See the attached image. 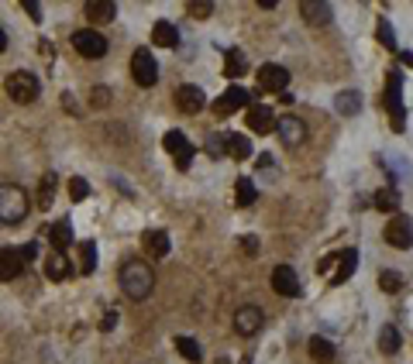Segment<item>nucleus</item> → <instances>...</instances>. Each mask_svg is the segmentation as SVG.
Instances as JSON below:
<instances>
[{"mask_svg":"<svg viewBox=\"0 0 413 364\" xmlns=\"http://www.w3.org/2000/svg\"><path fill=\"white\" fill-rule=\"evenodd\" d=\"M275 131H279V137H282L286 148H300V145L307 141V124H303L300 117H282V120H275Z\"/></svg>","mask_w":413,"mask_h":364,"instance_id":"obj_11","label":"nucleus"},{"mask_svg":"<svg viewBox=\"0 0 413 364\" xmlns=\"http://www.w3.org/2000/svg\"><path fill=\"white\" fill-rule=\"evenodd\" d=\"M73 48L83 58H103L107 56V38L100 35L97 28H79L76 35H73Z\"/></svg>","mask_w":413,"mask_h":364,"instance_id":"obj_5","label":"nucleus"},{"mask_svg":"<svg viewBox=\"0 0 413 364\" xmlns=\"http://www.w3.org/2000/svg\"><path fill=\"white\" fill-rule=\"evenodd\" d=\"M69 196H73L76 203H79V199H86V196H90V186H86V179H79V175H76V179H69Z\"/></svg>","mask_w":413,"mask_h":364,"instance_id":"obj_37","label":"nucleus"},{"mask_svg":"<svg viewBox=\"0 0 413 364\" xmlns=\"http://www.w3.org/2000/svg\"><path fill=\"white\" fill-rule=\"evenodd\" d=\"M173 100H176V107L183 110V114H200L203 103H207V96H203L200 86H179Z\"/></svg>","mask_w":413,"mask_h":364,"instance_id":"obj_13","label":"nucleus"},{"mask_svg":"<svg viewBox=\"0 0 413 364\" xmlns=\"http://www.w3.org/2000/svg\"><path fill=\"white\" fill-rule=\"evenodd\" d=\"M228 155L238 158V162L252 158V141H248L245 135H228Z\"/></svg>","mask_w":413,"mask_h":364,"instance_id":"obj_26","label":"nucleus"},{"mask_svg":"<svg viewBox=\"0 0 413 364\" xmlns=\"http://www.w3.org/2000/svg\"><path fill=\"white\" fill-rule=\"evenodd\" d=\"M4 48H7V31L0 28V52H4Z\"/></svg>","mask_w":413,"mask_h":364,"instance_id":"obj_43","label":"nucleus"},{"mask_svg":"<svg viewBox=\"0 0 413 364\" xmlns=\"http://www.w3.org/2000/svg\"><path fill=\"white\" fill-rule=\"evenodd\" d=\"M176 350L186 358V361H193V364H200L203 361V354H200V344L193 340V337H176Z\"/></svg>","mask_w":413,"mask_h":364,"instance_id":"obj_30","label":"nucleus"},{"mask_svg":"<svg viewBox=\"0 0 413 364\" xmlns=\"http://www.w3.org/2000/svg\"><path fill=\"white\" fill-rule=\"evenodd\" d=\"M207 152L214 155V158H224V155H228V137L210 135V137H207Z\"/></svg>","mask_w":413,"mask_h":364,"instance_id":"obj_36","label":"nucleus"},{"mask_svg":"<svg viewBox=\"0 0 413 364\" xmlns=\"http://www.w3.org/2000/svg\"><path fill=\"white\" fill-rule=\"evenodd\" d=\"M28 213V192L14 182H0V224H21Z\"/></svg>","mask_w":413,"mask_h":364,"instance_id":"obj_2","label":"nucleus"},{"mask_svg":"<svg viewBox=\"0 0 413 364\" xmlns=\"http://www.w3.org/2000/svg\"><path fill=\"white\" fill-rule=\"evenodd\" d=\"M131 76H135L138 86H155L158 83V62L148 48H138L131 56Z\"/></svg>","mask_w":413,"mask_h":364,"instance_id":"obj_6","label":"nucleus"},{"mask_svg":"<svg viewBox=\"0 0 413 364\" xmlns=\"http://www.w3.org/2000/svg\"><path fill=\"white\" fill-rule=\"evenodd\" d=\"M248 128H252L255 135H269V131H275L272 110L262 107V103H252V107H248Z\"/></svg>","mask_w":413,"mask_h":364,"instance_id":"obj_16","label":"nucleus"},{"mask_svg":"<svg viewBox=\"0 0 413 364\" xmlns=\"http://www.w3.org/2000/svg\"><path fill=\"white\" fill-rule=\"evenodd\" d=\"M241 248H245V254H255V251H258L255 237H252V234H245V237H241Z\"/></svg>","mask_w":413,"mask_h":364,"instance_id":"obj_40","label":"nucleus"},{"mask_svg":"<svg viewBox=\"0 0 413 364\" xmlns=\"http://www.w3.org/2000/svg\"><path fill=\"white\" fill-rule=\"evenodd\" d=\"M52 196H56V175L49 172L45 179H41V186H39V207H41V210H49V207H52Z\"/></svg>","mask_w":413,"mask_h":364,"instance_id":"obj_33","label":"nucleus"},{"mask_svg":"<svg viewBox=\"0 0 413 364\" xmlns=\"http://www.w3.org/2000/svg\"><path fill=\"white\" fill-rule=\"evenodd\" d=\"M93 107H107V90H103V86L93 90Z\"/></svg>","mask_w":413,"mask_h":364,"instance_id":"obj_42","label":"nucleus"},{"mask_svg":"<svg viewBox=\"0 0 413 364\" xmlns=\"http://www.w3.org/2000/svg\"><path fill=\"white\" fill-rule=\"evenodd\" d=\"M21 251V258H24V261H35V258H39V244H35V241H31V244H24V248H18Z\"/></svg>","mask_w":413,"mask_h":364,"instance_id":"obj_39","label":"nucleus"},{"mask_svg":"<svg viewBox=\"0 0 413 364\" xmlns=\"http://www.w3.org/2000/svg\"><path fill=\"white\" fill-rule=\"evenodd\" d=\"M93 269H97V244L83 241V244H79V271H83V275H90Z\"/></svg>","mask_w":413,"mask_h":364,"instance_id":"obj_28","label":"nucleus"},{"mask_svg":"<svg viewBox=\"0 0 413 364\" xmlns=\"http://www.w3.org/2000/svg\"><path fill=\"white\" fill-rule=\"evenodd\" d=\"M235 189H238V207H252V203L258 199V189H255L252 179H238Z\"/></svg>","mask_w":413,"mask_h":364,"instance_id":"obj_29","label":"nucleus"},{"mask_svg":"<svg viewBox=\"0 0 413 364\" xmlns=\"http://www.w3.org/2000/svg\"><path fill=\"white\" fill-rule=\"evenodd\" d=\"M24 11H28V14H31L35 21H41V7L35 4V0H24Z\"/></svg>","mask_w":413,"mask_h":364,"instance_id":"obj_41","label":"nucleus"},{"mask_svg":"<svg viewBox=\"0 0 413 364\" xmlns=\"http://www.w3.org/2000/svg\"><path fill=\"white\" fill-rule=\"evenodd\" d=\"M248 90H241V86H228L224 93H220V100L214 103V110L220 117H228V114H235V110H241V107H248Z\"/></svg>","mask_w":413,"mask_h":364,"instance_id":"obj_12","label":"nucleus"},{"mask_svg":"<svg viewBox=\"0 0 413 364\" xmlns=\"http://www.w3.org/2000/svg\"><path fill=\"white\" fill-rule=\"evenodd\" d=\"M162 145H165V152L173 155L176 169H190V162H193V145L186 141V135H179V131H169V135L162 137Z\"/></svg>","mask_w":413,"mask_h":364,"instance_id":"obj_9","label":"nucleus"},{"mask_svg":"<svg viewBox=\"0 0 413 364\" xmlns=\"http://www.w3.org/2000/svg\"><path fill=\"white\" fill-rule=\"evenodd\" d=\"M399 58H403L407 66H413V52H403V56H399Z\"/></svg>","mask_w":413,"mask_h":364,"instance_id":"obj_44","label":"nucleus"},{"mask_svg":"<svg viewBox=\"0 0 413 364\" xmlns=\"http://www.w3.org/2000/svg\"><path fill=\"white\" fill-rule=\"evenodd\" d=\"M386 244H389V248H399V251L413 248V224L403 217V213L386 224Z\"/></svg>","mask_w":413,"mask_h":364,"instance_id":"obj_8","label":"nucleus"},{"mask_svg":"<svg viewBox=\"0 0 413 364\" xmlns=\"http://www.w3.org/2000/svg\"><path fill=\"white\" fill-rule=\"evenodd\" d=\"M379 347H382V354H396V350H399V330H396V326H382Z\"/></svg>","mask_w":413,"mask_h":364,"instance_id":"obj_32","label":"nucleus"},{"mask_svg":"<svg viewBox=\"0 0 413 364\" xmlns=\"http://www.w3.org/2000/svg\"><path fill=\"white\" fill-rule=\"evenodd\" d=\"M310 358H314L317 364H331L335 361V344L324 340V337H314V340H310Z\"/></svg>","mask_w":413,"mask_h":364,"instance_id":"obj_25","label":"nucleus"},{"mask_svg":"<svg viewBox=\"0 0 413 364\" xmlns=\"http://www.w3.org/2000/svg\"><path fill=\"white\" fill-rule=\"evenodd\" d=\"M4 90H7V96H11L14 103H31V100H39L41 83H39V76H35V73H24V69H18V73H11V76H7Z\"/></svg>","mask_w":413,"mask_h":364,"instance_id":"obj_3","label":"nucleus"},{"mask_svg":"<svg viewBox=\"0 0 413 364\" xmlns=\"http://www.w3.org/2000/svg\"><path fill=\"white\" fill-rule=\"evenodd\" d=\"M186 11H190V18H210L214 4H210V0H190V4H186Z\"/></svg>","mask_w":413,"mask_h":364,"instance_id":"obj_35","label":"nucleus"},{"mask_svg":"<svg viewBox=\"0 0 413 364\" xmlns=\"http://www.w3.org/2000/svg\"><path fill=\"white\" fill-rule=\"evenodd\" d=\"M262 323H265V313L258 306H241L235 313V333H241V337H255Z\"/></svg>","mask_w":413,"mask_h":364,"instance_id":"obj_10","label":"nucleus"},{"mask_svg":"<svg viewBox=\"0 0 413 364\" xmlns=\"http://www.w3.org/2000/svg\"><path fill=\"white\" fill-rule=\"evenodd\" d=\"M41 269H45V275H49L52 282H62V279H69V275H73L69 261H66V254H59V251H52V254L41 261Z\"/></svg>","mask_w":413,"mask_h":364,"instance_id":"obj_19","label":"nucleus"},{"mask_svg":"<svg viewBox=\"0 0 413 364\" xmlns=\"http://www.w3.org/2000/svg\"><path fill=\"white\" fill-rule=\"evenodd\" d=\"M355 261H358V251L348 248V251H341L337 254V271L331 275V286H341V282H348L355 275Z\"/></svg>","mask_w":413,"mask_h":364,"instance_id":"obj_20","label":"nucleus"},{"mask_svg":"<svg viewBox=\"0 0 413 364\" xmlns=\"http://www.w3.org/2000/svg\"><path fill=\"white\" fill-rule=\"evenodd\" d=\"M386 110H389V120H393V131H403L407 114H403V76H399V69H393L386 76Z\"/></svg>","mask_w":413,"mask_h":364,"instance_id":"obj_4","label":"nucleus"},{"mask_svg":"<svg viewBox=\"0 0 413 364\" xmlns=\"http://www.w3.org/2000/svg\"><path fill=\"white\" fill-rule=\"evenodd\" d=\"M362 110V93H355V90H348V93L337 96V114H358Z\"/></svg>","mask_w":413,"mask_h":364,"instance_id":"obj_31","label":"nucleus"},{"mask_svg":"<svg viewBox=\"0 0 413 364\" xmlns=\"http://www.w3.org/2000/svg\"><path fill=\"white\" fill-rule=\"evenodd\" d=\"M152 41L162 45V48H176L179 45V31L173 21H155V28H152Z\"/></svg>","mask_w":413,"mask_h":364,"instance_id":"obj_22","label":"nucleus"},{"mask_svg":"<svg viewBox=\"0 0 413 364\" xmlns=\"http://www.w3.org/2000/svg\"><path fill=\"white\" fill-rule=\"evenodd\" d=\"M245 73H248V58H245V52H228V56H224V76L241 79Z\"/></svg>","mask_w":413,"mask_h":364,"instance_id":"obj_24","label":"nucleus"},{"mask_svg":"<svg viewBox=\"0 0 413 364\" xmlns=\"http://www.w3.org/2000/svg\"><path fill=\"white\" fill-rule=\"evenodd\" d=\"M141 248L148 251L152 258H165V254H169V234H165V230H145Z\"/></svg>","mask_w":413,"mask_h":364,"instance_id":"obj_18","label":"nucleus"},{"mask_svg":"<svg viewBox=\"0 0 413 364\" xmlns=\"http://www.w3.org/2000/svg\"><path fill=\"white\" fill-rule=\"evenodd\" d=\"M21 269H24V258H21L18 248H0V282H11L18 279Z\"/></svg>","mask_w":413,"mask_h":364,"instance_id":"obj_15","label":"nucleus"},{"mask_svg":"<svg viewBox=\"0 0 413 364\" xmlns=\"http://www.w3.org/2000/svg\"><path fill=\"white\" fill-rule=\"evenodd\" d=\"M379 286H382V292H389V296H396V292L403 288V279H399L396 271H382V275H379Z\"/></svg>","mask_w":413,"mask_h":364,"instance_id":"obj_34","label":"nucleus"},{"mask_svg":"<svg viewBox=\"0 0 413 364\" xmlns=\"http://www.w3.org/2000/svg\"><path fill=\"white\" fill-rule=\"evenodd\" d=\"M286 86H290V73H286L282 66L265 62V66L258 69V90H262V93H282Z\"/></svg>","mask_w":413,"mask_h":364,"instance_id":"obj_7","label":"nucleus"},{"mask_svg":"<svg viewBox=\"0 0 413 364\" xmlns=\"http://www.w3.org/2000/svg\"><path fill=\"white\" fill-rule=\"evenodd\" d=\"M272 288L279 292V296H290V299H296V296H300V279H296V271L290 269V265H275Z\"/></svg>","mask_w":413,"mask_h":364,"instance_id":"obj_14","label":"nucleus"},{"mask_svg":"<svg viewBox=\"0 0 413 364\" xmlns=\"http://www.w3.org/2000/svg\"><path fill=\"white\" fill-rule=\"evenodd\" d=\"M372 203H375V207H379V210L396 213V210H399V192L386 186V189H379V192H375V196H372Z\"/></svg>","mask_w":413,"mask_h":364,"instance_id":"obj_27","label":"nucleus"},{"mask_svg":"<svg viewBox=\"0 0 413 364\" xmlns=\"http://www.w3.org/2000/svg\"><path fill=\"white\" fill-rule=\"evenodd\" d=\"M300 11H303V18H307V24H327L331 21V7L324 4V0H303L300 4Z\"/></svg>","mask_w":413,"mask_h":364,"instance_id":"obj_21","label":"nucleus"},{"mask_svg":"<svg viewBox=\"0 0 413 364\" xmlns=\"http://www.w3.org/2000/svg\"><path fill=\"white\" fill-rule=\"evenodd\" d=\"M49 241H52V248L66 251L69 244H73V227H69V220H59V224H52V230H49Z\"/></svg>","mask_w":413,"mask_h":364,"instance_id":"obj_23","label":"nucleus"},{"mask_svg":"<svg viewBox=\"0 0 413 364\" xmlns=\"http://www.w3.org/2000/svg\"><path fill=\"white\" fill-rule=\"evenodd\" d=\"M83 11H86V18L93 24H107V21L118 18V4H111V0H90Z\"/></svg>","mask_w":413,"mask_h":364,"instance_id":"obj_17","label":"nucleus"},{"mask_svg":"<svg viewBox=\"0 0 413 364\" xmlns=\"http://www.w3.org/2000/svg\"><path fill=\"white\" fill-rule=\"evenodd\" d=\"M118 282H121V292H124L128 299L141 303V299H148L152 288H155V271H152V265H145V261L131 258V261L121 265Z\"/></svg>","mask_w":413,"mask_h":364,"instance_id":"obj_1","label":"nucleus"},{"mask_svg":"<svg viewBox=\"0 0 413 364\" xmlns=\"http://www.w3.org/2000/svg\"><path fill=\"white\" fill-rule=\"evenodd\" d=\"M379 41L386 45V48H396V38H393V28H389V21L382 18L379 21Z\"/></svg>","mask_w":413,"mask_h":364,"instance_id":"obj_38","label":"nucleus"}]
</instances>
